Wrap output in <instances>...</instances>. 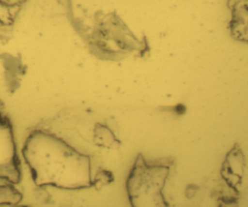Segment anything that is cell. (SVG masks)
I'll use <instances>...</instances> for the list:
<instances>
[{"label":"cell","instance_id":"obj_1","mask_svg":"<svg viewBox=\"0 0 248 207\" xmlns=\"http://www.w3.org/2000/svg\"><path fill=\"white\" fill-rule=\"evenodd\" d=\"M35 183L67 190L93 186L91 161L52 132L46 122L29 133L23 149Z\"/></svg>","mask_w":248,"mask_h":207},{"label":"cell","instance_id":"obj_2","mask_svg":"<svg viewBox=\"0 0 248 207\" xmlns=\"http://www.w3.org/2000/svg\"><path fill=\"white\" fill-rule=\"evenodd\" d=\"M172 164L170 158L147 161L137 156L125 185L131 207H168L163 189Z\"/></svg>","mask_w":248,"mask_h":207},{"label":"cell","instance_id":"obj_3","mask_svg":"<svg viewBox=\"0 0 248 207\" xmlns=\"http://www.w3.org/2000/svg\"><path fill=\"white\" fill-rule=\"evenodd\" d=\"M20 177L13 125L0 100V179L17 183Z\"/></svg>","mask_w":248,"mask_h":207},{"label":"cell","instance_id":"obj_4","mask_svg":"<svg viewBox=\"0 0 248 207\" xmlns=\"http://www.w3.org/2000/svg\"><path fill=\"white\" fill-rule=\"evenodd\" d=\"M0 61L4 69V82L7 92L16 93L21 86L22 79L28 71L20 55H13L9 53L0 55Z\"/></svg>","mask_w":248,"mask_h":207},{"label":"cell","instance_id":"obj_5","mask_svg":"<svg viewBox=\"0 0 248 207\" xmlns=\"http://www.w3.org/2000/svg\"><path fill=\"white\" fill-rule=\"evenodd\" d=\"M230 29L233 37L248 44V0H228Z\"/></svg>","mask_w":248,"mask_h":207},{"label":"cell","instance_id":"obj_6","mask_svg":"<svg viewBox=\"0 0 248 207\" xmlns=\"http://www.w3.org/2000/svg\"><path fill=\"white\" fill-rule=\"evenodd\" d=\"M28 0H0V44L7 43L13 34L15 24Z\"/></svg>","mask_w":248,"mask_h":207},{"label":"cell","instance_id":"obj_7","mask_svg":"<svg viewBox=\"0 0 248 207\" xmlns=\"http://www.w3.org/2000/svg\"><path fill=\"white\" fill-rule=\"evenodd\" d=\"M94 141L99 147L106 148H118L120 147L119 140L106 125L97 124L94 128Z\"/></svg>","mask_w":248,"mask_h":207},{"label":"cell","instance_id":"obj_8","mask_svg":"<svg viewBox=\"0 0 248 207\" xmlns=\"http://www.w3.org/2000/svg\"><path fill=\"white\" fill-rule=\"evenodd\" d=\"M113 181V175L111 172L101 170L97 172L95 177L93 179V186L96 189H101Z\"/></svg>","mask_w":248,"mask_h":207}]
</instances>
